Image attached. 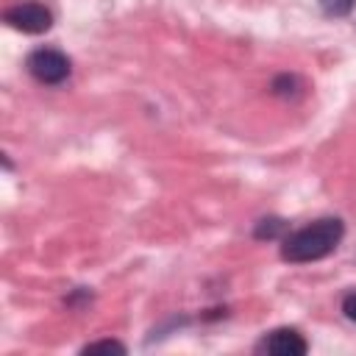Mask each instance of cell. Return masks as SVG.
I'll list each match as a JSON object with an SVG mask.
<instances>
[{"label": "cell", "mask_w": 356, "mask_h": 356, "mask_svg": "<svg viewBox=\"0 0 356 356\" xmlns=\"http://www.w3.org/2000/svg\"><path fill=\"white\" fill-rule=\"evenodd\" d=\"M345 236V222L339 217H320L281 239V259L289 264L320 261L339 248Z\"/></svg>", "instance_id": "cell-1"}, {"label": "cell", "mask_w": 356, "mask_h": 356, "mask_svg": "<svg viewBox=\"0 0 356 356\" xmlns=\"http://www.w3.org/2000/svg\"><path fill=\"white\" fill-rule=\"evenodd\" d=\"M25 67H28L31 78H36L44 86H58L72 72V61L61 50H56V47H36V50H31L28 58H25Z\"/></svg>", "instance_id": "cell-2"}, {"label": "cell", "mask_w": 356, "mask_h": 356, "mask_svg": "<svg viewBox=\"0 0 356 356\" xmlns=\"http://www.w3.org/2000/svg\"><path fill=\"white\" fill-rule=\"evenodd\" d=\"M3 19L14 31H22V33H47L53 28V11L44 3H36V0L8 6L3 11Z\"/></svg>", "instance_id": "cell-3"}, {"label": "cell", "mask_w": 356, "mask_h": 356, "mask_svg": "<svg viewBox=\"0 0 356 356\" xmlns=\"http://www.w3.org/2000/svg\"><path fill=\"white\" fill-rule=\"evenodd\" d=\"M256 350L273 353V356H303L309 350V342L295 328H275V331H270L259 339Z\"/></svg>", "instance_id": "cell-4"}, {"label": "cell", "mask_w": 356, "mask_h": 356, "mask_svg": "<svg viewBox=\"0 0 356 356\" xmlns=\"http://www.w3.org/2000/svg\"><path fill=\"white\" fill-rule=\"evenodd\" d=\"M284 231H286V222H284V220H278V217H264V220L256 222L253 236H256V239H278Z\"/></svg>", "instance_id": "cell-5"}, {"label": "cell", "mask_w": 356, "mask_h": 356, "mask_svg": "<svg viewBox=\"0 0 356 356\" xmlns=\"http://www.w3.org/2000/svg\"><path fill=\"white\" fill-rule=\"evenodd\" d=\"M100 350H106V353H125L128 348L120 339H97V342H86L81 348V353H100Z\"/></svg>", "instance_id": "cell-6"}, {"label": "cell", "mask_w": 356, "mask_h": 356, "mask_svg": "<svg viewBox=\"0 0 356 356\" xmlns=\"http://www.w3.org/2000/svg\"><path fill=\"white\" fill-rule=\"evenodd\" d=\"M320 8L328 17H348L356 8V0H320Z\"/></svg>", "instance_id": "cell-7"}, {"label": "cell", "mask_w": 356, "mask_h": 356, "mask_svg": "<svg viewBox=\"0 0 356 356\" xmlns=\"http://www.w3.org/2000/svg\"><path fill=\"white\" fill-rule=\"evenodd\" d=\"M298 78L295 75H278L275 81H273V92L275 95H281V97H289V95H295L298 92Z\"/></svg>", "instance_id": "cell-8"}, {"label": "cell", "mask_w": 356, "mask_h": 356, "mask_svg": "<svg viewBox=\"0 0 356 356\" xmlns=\"http://www.w3.org/2000/svg\"><path fill=\"white\" fill-rule=\"evenodd\" d=\"M342 314H345L350 323H356V292H348V295L342 298Z\"/></svg>", "instance_id": "cell-9"}]
</instances>
